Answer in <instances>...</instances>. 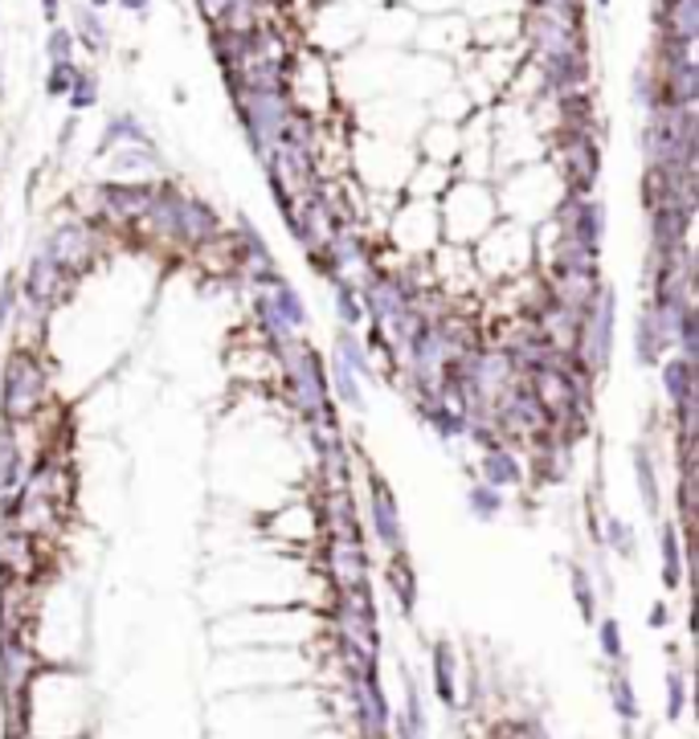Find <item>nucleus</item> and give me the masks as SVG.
Masks as SVG:
<instances>
[{
  "mask_svg": "<svg viewBox=\"0 0 699 739\" xmlns=\"http://www.w3.org/2000/svg\"><path fill=\"white\" fill-rule=\"evenodd\" d=\"M53 404V372L46 352L37 348H9L0 355V421L9 425H34Z\"/></svg>",
  "mask_w": 699,
  "mask_h": 739,
  "instance_id": "1",
  "label": "nucleus"
},
{
  "mask_svg": "<svg viewBox=\"0 0 699 739\" xmlns=\"http://www.w3.org/2000/svg\"><path fill=\"white\" fill-rule=\"evenodd\" d=\"M471 262H475L483 286H503L515 283L536 270V237H532L528 225L520 221H503V225H491L487 234L478 237L471 246Z\"/></svg>",
  "mask_w": 699,
  "mask_h": 739,
  "instance_id": "2",
  "label": "nucleus"
},
{
  "mask_svg": "<svg viewBox=\"0 0 699 739\" xmlns=\"http://www.w3.org/2000/svg\"><path fill=\"white\" fill-rule=\"evenodd\" d=\"M37 250L46 253L53 266L66 270L74 283H83L86 274H95V270L111 258V250H115V234H107L103 225H95V221H86L74 213V217L58 221Z\"/></svg>",
  "mask_w": 699,
  "mask_h": 739,
  "instance_id": "3",
  "label": "nucleus"
},
{
  "mask_svg": "<svg viewBox=\"0 0 699 739\" xmlns=\"http://www.w3.org/2000/svg\"><path fill=\"white\" fill-rule=\"evenodd\" d=\"M438 221H442V246L471 250L491 225H499V201L487 185H450L438 197Z\"/></svg>",
  "mask_w": 699,
  "mask_h": 739,
  "instance_id": "4",
  "label": "nucleus"
},
{
  "mask_svg": "<svg viewBox=\"0 0 699 739\" xmlns=\"http://www.w3.org/2000/svg\"><path fill=\"white\" fill-rule=\"evenodd\" d=\"M380 241H385L397 258H429V253L442 246L438 201H413V197H405L401 209H392Z\"/></svg>",
  "mask_w": 699,
  "mask_h": 739,
  "instance_id": "5",
  "label": "nucleus"
},
{
  "mask_svg": "<svg viewBox=\"0 0 699 739\" xmlns=\"http://www.w3.org/2000/svg\"><path fill=\"white\" fill-rule=\"evenodd\" d=\"M614 343H617V290L614 283H606L601 295H597V303L581 315L577 348H573L594 380H601L610 372V364H614Z\"/></svg>",
  "mask_w": 699,
  "mask_h": 739,
  "instance_id": "6",
  "label": "nucleus"
},
{
  "mask_svg": "<svg viewBox=\"0 0 699 739\" xmlns=\"http://www.w3.org/2000/svg\"><path fill=\"white\" fill-rule=\"evenodd\" d=\"M552 164H557V176H561V192L594 197L597 176H601V143H597V135L557 131Z\"/></svg>",
  "mask_w": 699,
  "mask_h": 739,
  "instance_id": "7",
  "label": "nucleus"
},
{
  "mask_svg": "<svg viewBox=\"0 0 699 739\" xmlns=\"http://www.w3.org/2000/svg\"><path fill=\"white\" fill-rule=\"evenodd\" d=\"M315 564H320V576L327 580V592L373 588V555L364 548V539H320Z\"/></svg>",
  "mask_w": 699,
  "mask_h": 739,
  "instance_id": "8",
  "label": "nucleus"
},
{
  "mask_svg": "<svg viewBox=\"0 0 699 739\" xmlns=\"http://www.w3.org/2000/svg\"><path fill=\"white\" fill-rule=\"evenodd\" d=\"M17 295H21V303L25 306L53 315L58 306H66L70 299L78 295V283H74L62 266H53L41 250H34L29 253V262H25L21 274H17Z\"/></svg>",
  "mask_w": 699,
  "mask_h": 739,
  "instance_id": "9",
  "label": "nucleus"
},
{
  "mask_svg": "<svg viewBox=\"0 0 699 739\" xmlns=\"http://www.w3.org/2000/svg\"><path fill=\"white\" fill-rule=\"evenodd\" d=\"M364 490H369V499H364V515H369V527H373L376 548H380L385 555L410 552V543H405V519H401V506H397V494H392L389 478H385L380 471H369L364 474Z\"/></svg>",
  "mask_w": 699,
  "mask_h": 739,
  "instance_id": "10",
  "label": "nucleus"
},
{
  "mask_svg": "<svg viewBox=\"0 0 699 739\" xmlns=\"http://www.w3.org/2000/svg\"><path fill=\"white\" fill-rule=\"evenodd\" d=\"M217 234H225L217 209L209 201H201V197H185V204H180V225H176V258L197 253Z\"/></svg>",
  "mask_w": 699,
  "mask_h": 739,
  "instance_id": "11",
  "label": "nucleus"
},
{
  "mask_svg": "<svg viewBox=\"0 0 699 739\" xmlns=\"http://www.w3.org/2000/svg\"><path fill=\"white\" fill-rule=\"evenodd\" d=\"M475 474H478V483H487V487L503 490V494H512V490L528 487V466H524V454H515L512 446H491V450H478Z\"/></svg>",
  "mask_w": 699,
  "mask_h": 739,
  "instance_id": "12",
  "label": "nucleus"
},
{
  "mask_svg": "<svg viewBox=\"0 0 699 739\" xmlns=\"http://www.w3.org/2000/svg\"><path fill=\"white\" fill-rule=\"evenodd\" d=\"M410 409H413V417L422 421L438 441H462V434H466L462 413H454L450 404H442L438 392H417V397H410Z\"/></svg>",
  "mask_w": 699,
  "mask_h": 739,
  "instance_id": "13",
  "label": "nucleus"
},
{
  "mask_svg": "<svg viewBox=\"0 0 699 739\" xmlns=\"http://www.w3.org/2000/svg\"><path fill=\"white\" fill-rule=\"evenodd\" d=\"M631 462H634V487H638V499H642L650 519L659 523L663 519V487H659V466H654V454H650V441H634Z\"/></svg>",
  "mask_w": 699,
  "mask_h": 739,
  "instance_id": "14",
  "label": "nucleus"
},
{
  "mask_svg": "<svg viewBox=\"0 0 699 739\" xmlns=\"http://www.w3.org/2000/svg\"><path fill=\"white\" fill-rule=\"evenodd\" d=\"M666 355H671V339L663 336V327L654 320L650 303H642L638 323H634V360H638L642 368H659Z\"/></svg>",
  "mask_w": 699,
  "mask_h": 739,
  "instance_id": "15",
  "label": "nucleus"
},
{
  "mask_svg": "<svg viewBox=\"0 0 699 739\" xmlns=\"http://www.w3.org/2000/svg\"><path fill=\"white\" fill-rule=\"evenodd\" d=\"M683 527L671 519H659V580H663L666 592H675L683 585Z\"/></svg>",
  "mask_w": 699,
  "mask_h": 739,
  "instance_id": "16",
  "label": "nucleus"
},
{
  "mask_svg": "<svg viewBox=\"0 0 699 739\" xmlns=\"http://www.w3.org/2000/svg\"><path fill=\"white\" fill-rule=\"evenodd\" d=\"M25 466H29V458L21 450V429L0 421V494H13L21 487Z\"/></svg>",
  "mask_w": 699,
  "mask_h": 739,
  "instance_id": "17",
  "label": "nucleus"
},
{
  "mask_svg": "<svg viewBox=\"0 0 699 739\" xmlns=\"http://www.w3.org/2000/svg\"><path fill=\"white\" fill-rule=\"evenodd\" d=\"M332 355H336V360H344L348 368L357 372L360 385H376V380H380V372H376V360L369 355L364 339H360L352 327H336V339H332Z\"/></svg>",
  "mask_w": 699,
  "mask_h": 739,
  "instance_id": "18",
  "label": "nucleus"
},
{
  "mask_svg": "<svg viewBox=\"0 0 699 739\" xmlns=\"http://www.w3.org/2000/svg\"><path fill=\"white\" fill-rule=\"evenodd\" d=\"M385 580H389L392 601L401 609V617H413L417 613V572L410 564V552L385 555Z\"/></svg>",
  "mask_w": 699,
  "mask_h": 739,
  "instance_id": "19",
  "label": "nucleus"
},
{
  "mask_svg": "<svg viewBox=\"0 0 699 739\" xmlns=\"http://www.w3.org/2000/svg\"><path fill=\"white\" fill-rule=\"evenodd\" d=\"M271 295V306L278 311V320L287 323L295 336H303L311 327V311L308 303H303V295H299V286L290 283V278H283V283L274 286V290H266Z\"/></svg>",
  "mask_w": 699,
  "mask_h": 739,
  "instance_id": "20",
  "label": "nucleus"
},
{
  "mask_svg": "<svg viewBox=\"0 0 699 739\" xmlns=\"http://www.w3.org/2000/svg\"><path fill=\"white\" fill-rule=\"evenodd\" d=\"M429 671H434V690L446 706L459 703V657L450 641H434V657H429Z\"/></svg>",
  "mask_w": 699,
  "mask_h": 739,
  "instance_id": "21",
  "label": "nucleus"
},
{
  "mask_svg": "<svg viewBox=\"0 0 699 739\" xmlns=\"http://www.w3.org/2000/svg\"><path fill=\"white\" fill-rule=\"evenodd\" d=\"M234 241H238V253H241V270L246 266H271V262H278V258L271 253V246H266L262 229H258L246 213L234 217Z\"/></svg>",
  "mask_w": 699,
  "mask_h": 739,
  "instance_id": "22",
  "label": "nucleus"
},
{
  "mask_svg": "<svg viewBox=\"0 0 699 739\" xmlns=\"http://www.w3.org/2000/svg\"><path fill=\"white\" fill-rule=\"evenodd\" d=\"M327 385H332V401L344 404V409H352V413H364V385H360V376L344 360H327Z\"/></svg>",
  "mask_w": 699,
  "mask_h": 739,
  "instance_id": "23",
  "label": "nucleus"
},
{
  "mask_svg": "<svg viewBox=\"0 0 699 739\" xmlns=\"http://www.w3.org/2000/svg\"><path fill=\"white\" fill-rule=\"evenodd\" d=\"M111 172L115 176H136V180H152V172H160V155L148 143H132V148H115L111 152Z\"/></svg>",
  "mask_w": 699,
  "mask_h": 739,
  "instance_id": "24",
  "label": "nucleus"
},
{
  "mask_svg": "<svg viewBox=\"0 0 699 739\" xmlns=\"http://www.w3.org/2000/svg\"><path fill=\"white\" fill-rule=\"evenodd\" d=\"M327 286H332V315H336V327H352V331L364 327V311H360L352 274H336Z\"/></svg>",
  "mask_w": 699,
  "mask_h": 739,
  "instance_id": "25",
  "label": "nucleus"
},
{
  "mask_svg": "<svg viewBox=\"0 0 699 739\" xmlns=\"http://www.w3.org/2000/svg\"><path fill=\"white\" fill-rule=\"evenodd\" d=\"M132 143H152L148 139V131H143V123H139L136 115H115L111 123L103 127V135H99V155L115 152V148H132Z\"/></svg>",
  "mask_w": 699,
  "mask_h": 739,
  "instance_id": "26",
  "label": "nucleus"
},
{
  "mask_svg": "<svg viewBox=\"0 0 699 739\" xmlns=\"http://www.w3.org/2000/svg\"><path fill=\"white\" fill-rule=\"evenodd\" d=\"M601 552L617 555V560H634L638 555V536L622 515H601Z\"/></svg>",
  "mask_w": 699,
  "mask_h": 739,
  "instance_id": "27",
  "label": "nucleus"
},
{
  "mask_svg": "<svg viewBox=\"0 0 699 739\" xmlns=\"http://www.w3.org/2000/svg\"><path fill=\"white\" fill-rule=\"evenodd\" d=\"M466 511H471V519L475 523H495L503 511H508V494L475 478V483L466 487Z\"/></svg>",
  "mask_w": 699,
  "mask_h": 739,
  "instance_id": "28",
  "label": "nucleus"
},
{
  "mask_svg": "<svg viewBox=\"0 0 699 739\" xmlns=\"http://www.w3.org/2000/svg\"><path fill=\"white\" fill-rule=\"evenodd\" d=\"M569 592H573V601H577L581 617L594 625L597 622V585H594V572L585 568L581 560L569 564Z\"/></svg>",
  "mask_w": 699,
  "mask_h": 739,
  "instance_id": "29",
  "label": "nucleus"
},
{
  "mask_svg": "<svg viewBox=\"0 0 699 739\" xmlns=\"http://www.w3.org/2000/svg\"><path fill=\"white\" fill-rule=\"evenodd\" d=\"M74 34H78V41H83L86 50H95V53H103L107 41H111V37H107L103 17H99L95 9H86V4L78 9V13H74Z\"/></svg>",
  "mask_w": 699,
  "mask_h": 739,
  "instance_id": "30",
  "label": "nucleus"
},
{
  "mask_svg": "<svg viewBox=\"0 0 699 739\" xmlns=\"http://www.w3.org/2000/svg\"><path fill=\"white\" fill-rule=\"evenodd\" d=\"M671 352L683 355V360H691V364L699 360V311L696 306H691V311H683L679 327H675V343H671Z\"/></svg>",
  "mask_w": 699,
  "mask_h": 739,
  "instance_id": "31",
  "label": "nucleus"
},
{
  "mask_svg": "<svg viewBox=\"0 0 699 739\" xmlns=\"http://www.w3.org/2000/svg\"><path fill=\"white\" fill-rule=\"evenodd\" d=\"M66 99H70V107H74V111H90V107L99 102V78H95L90 70H78Z\"/></svg>",
  "mask_w": 699,
  "mask_h": 739,
  "instance_id": "32",
  "label": "nucleus"
},
{
  "mask_svg": "<svg viewBox=\"0 0 699 739\" xmlns=\"http://www.w3.org/2000/svg\"><path fill=\"white\" fill-rule=\"evenodd\" d=\"M74 74H78V62L70 58V62H50L46 70V95L50 99H66L70 86H74Z\"/></svg>",
  "mask_w": 699,
  "mask_h": 739,
  "instance_id": "33",
  "label": "nucleus"
},
{
  "mask_svg": "<svg viewBox=\"0 0 699 739\" xmlns=\"http://www.w3.org/2000/svg\"><path fill=\"white\" fill-rule=\"evenodd\" d=\"M610 694H614V706H617V715L626 723L638 719V699H634V687H631V678L622 671H614V678H610Z\"/></svg>",
  "mask_w": 699,
  "mask_h": 739,
  "instance_id": "34",
  "label": "nucleus"
},
{
  "mask_svg": "<svg viewBox=\"0 0 699 739\" xmlns=\"http://www.w3.org/2000/svg\"><path fill=\"white\" fill-rule=\"evenodd\" d=\"M597 625V646H601V654L610 657V662H622V625L614 622V617H601V622H594Z\"/></svg>",
  "mask_w": 699,
  "mask_h": 739,
  "instance_id": "35",
  "label": "nucleus"
},
{
  "mask_svg": "<svg viewBox=\"0 0 699 739\" xmlns=\"http://www.w3.org/2000/svg\"><path fill=\"white\" fill-rule=\"evenodd\" d=\"M70 53H74V34L66 25H53L50 37H46V58L50 62H70Z\"/></svg>",
  "mask_w": 699,
  "mask_h": 739,
  "instance_id": "36",
  "label": "nucleus"
},
{
  "mask_svg": "<svg viewBox=\"0 0 699 739\" xmlns=\"http://www.w3.org/2000/svg\"><path fill=\"white\" fill-rule=\"evenodd\" d=\"M683 703H687V687H683V674L671 671V674H666V715H671V719H679Z\"/></svg>",
  "mask_w": 699,
  "mask_h": 739,
  "instance_id": "37",
  "label": "nucleus"
},
{
  "mask_svg": "<svg viewBox=\"0 0 699 739\" xmlns=\"http://www.w3.org/2000/svg\"><path fill=\"white\" fill-rule=\"evenodd\" d=\"M229 4H234V0H197V9H201V13H205L213 25H217L225 13H229Z\"/></svg>",
  "mask_w": 699,
  "mask_h": 739,
  "instance_id": "38",
  "label": "nucleus"
},
{
  "mask_svg": "<svg viewBox=\"0 0 699 739\" xmlns=\"http://www.w3.org/2000/svg\"><path fill=\"white\" fill-rule=\"evenodd\" d=\"M650 625H654V629H666V625H671V609H666V601H654V605H650Z\"/></svg>",
  "mask_w": 699,
  "mask_h": 739,
  "instance_id": "39",
  "label": "nucleus"
},
{
  "mask_svg": "<svg viewBox=\"0 0 699 739\" xmlns=\"http://www.w3.org/2000/svg\"><path fill=\"white\" fill-rule=\"evenodd\" d=\"M41 13H46V21H58L62 17V0H41Z\"/></svg>",
  "mask_w": 699,
  "mask_h": 739,
  "instance_id": "40",
  "label": "nucleus"
},
{
  "mask_svg": "<svg viewBox=\"0 0 699 739\" xmlns=\"http://www.w3.org/2000/svg\"><path fill=\"white\" fill-rule=\"evenodd\" d=\"M123 9H127V13H148V4H152V0H120Z\"/></svg>",
  "mask_w": 699,
  "mask_h": 739,
  "instance_id": "41",
  "label": "nucleus"
},
{
  "mask_svg": "<svg viewBox=\"0 0 699 739\" xmlns=\"http://www.w3.org/2000/svg\"><path fill=\"white\" fill-rule=\"evenodd\" d=\"M107 4H111V0H86V9H95V13H99V9H107Z\"/></svg>",
  "mask_w": 699,
  "mask_h": 739,
  "instance_id": "42",
  "label": "nucleus"
},
{
  "mask_svg": "<svg viewBox=\"0 0 699 739\" xmlns=\"http://www.w3.org/2000/svg\"><path fill=\"white\" fill-rule=\"evenodd\" d=\"M0 99H4V70H0Z\"/></svg>",
  "mask_w": 699,
  "mask_h": 739,
  "instance_id": "43",
  "label": "nucleus"
},
{
  "mask_svg": "<svg viewBox=\"0 0 699 739\" xmlns=\"http://www.w3.org/2000/svg\"><path fill=\"white\" fill-rule=\"evenodd\" d=\"M597 4H601V9H606V4H610V0H597Z\"/></svg>",
  "mask_w": 699,
  "mask_h": 739,
  "instance_id": "44",
  "label": "nucleus"
}]
</instances>
